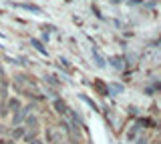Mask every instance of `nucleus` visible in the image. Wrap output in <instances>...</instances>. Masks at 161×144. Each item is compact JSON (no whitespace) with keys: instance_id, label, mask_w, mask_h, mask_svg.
Instances as JSON below:
<instances>
[{"instance_id":"f257e3e1","label":"nucleus","mask_w":161,"mask_h":144,"mask_svg":"<svg viewBox=\"0 0 161 144\" xmlns=\"http://www.w3.org/2000/svg\"><path fill=\"white\" fill-rule=\"evenodd\" d=\"M54 108H57V112L58 114H63V116H67V114H69V108H67V104H64L63 100H60V98H54Z\"/></svg>"},{"instance_id":"f03ea898","label":"nucleus","mask_w":161,"mask_h":144,"mask_svg":"<svg viewBox=\"0 0 161 144\" xmlns=\"http://www.w3.org/2000/svg\"><path fill=\"white\" fill-rule=\"evenodd\" d=\"M10 136H12V140H16V138H22V136H24V128H22V126H16L14 130H10Z\"/></svg>"},{"instance_id":"7ed1b4c3","label":"nucleus","mask_w":161,"mask_h":144,"mask_svg":"<svg viewBox=\"0 0 161 144\" xmlns=\"http://www.w3.org/2000/svg\"><path fill=\"white\" fill-rule=\"evenodd\" d=\"M8 108L14 110V112L20 110V100H18V98H10V100H8Z\"/></svg>"},{"instance_id":"20e7f679","label":"nucleus","mask_w":161,"mask_h":144,"mask_svg":"<svg viewBox=\"0 0 161 144\" xmlns=\"http://www.w3.org/2000/svg\"><path fill=\"white\" fill-rule=\"evenodd\" d=\"M26 124H28V128H32V132H34L36 130V124H38L36 116H26Z\"/></svg>"},{"instance_id":"39448f33","label":"nucleus","mask_w":161,"mask_h":144,"mask_svg":"<svg viewBox=\"0 0 161 144\" xmlns=\"http://www.w3.org/2000/svg\"><path fill=\"white\" fill-rule=\"evenodd\" d=\"M32 46L36 48V50H38L40 54H48V52H47V48L42 46V42H40V40H32Z\"/></svg>"},{"instance_id":"423d86ee","label":"nucleus","mask_w":161,"mask_h":144,"mask_svg":"<svg viewBox=\"0 0 161 144\" xmlns=\"http://www.w3.org/2000/svg\"><path fill=\"white\" fill-rule=\"evenodd\" d=\"M16 6H20V8H24V10H32V12H40V8H38V6H32V4H16Z\"/></svg>"},{"instance_id":"0eeeda50","label":"nucleus","mask_w":161,"mask_h":144,"mask_svg":"<svg viewBox=\"0 0 161 144\" xmlns=\"http://www.w3.org/2000/svg\"><path fill=\"white\" fill-rule=\"evenodd\" d=\"M113 64H115V68H123V58H121V56H117V58L113 60Z\"/></svg>"},{"instance_id":"6e6552de","label":"nucleus","mask_w":161,"mask_h":144,"mask_svg":"<svg viewBox=\"0 0 161 144\" xmlns=\"http://www.w3.org/2000/svg\"><path fill=\"white\" fill-rule=\"evenodd\" d=\"M95 60H97L99 66H105V62H103V58H101V54H97V52H95Z\"/></svg>"},{"instance_id":"1a4fd4ad","label":"nucleus","mask_w":161,"mask_h":144,"mask_svg":"<svg viewBox=\"0 0 161 144\" xmlns=\"http://www.w3.org/2000/svg\"><path fill=\"white\" fill-rule=\"evenodd\" d=\"M0 144H14V140H12V138H2Z\"/></svg>"},{"instance_id":"9d476101","label":"nucleus","mask_w":161,"mask_h":144,"mask_svg":"<svg viewBox=\"0 0 161 144\" xmlns=\"http://www.w3.org/2000/svg\"><path fill=\"white\" fill-rule=\"evenodd\" d=\"M30 144H42L40 140H36V138H32V140H30Z\"/></svg>"}]
</instances>
